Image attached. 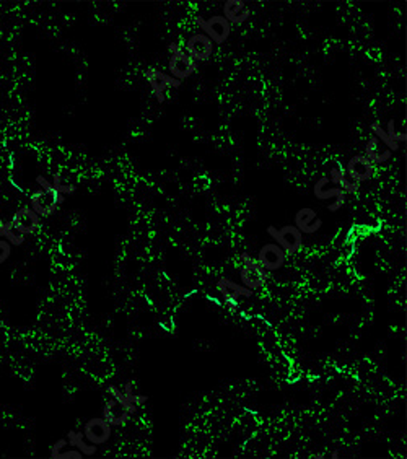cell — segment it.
Here are the masks:
<instances>
[{"label": "cell", "mask_w": 407, "mask_h": 459, "mask_svg": "<svg viewBox=\"0 0 407 459\" xmlns=\"http://www.w3.org/2000/svg\"><path fill=\"white\" fill-rule=\"evenodd\" d=\"M170 75L176 78V80L183 82L186 78H189L193 73L198 70V62L193 61L183 47H179L178 43H170Z\"/></svg>", "instance_id": "6da1fadb"}, {"label": "cell", "mask_w": 407, "mask_h": 459, "mask_svg": "<svg viewBox=\"0 0 407 459\" xmlns=\"http://www.w3.org/2000/svg\"><path fill=\"white\" fill-rule=\"evenodd\" d=\"M267 234L271 236L276 244H279L287 256H293L300 251L303 246V233L295 225H286L282 228H276L272 225L267 227Z\"/></svg>", "instance_id": "7a4b0ae2"}, {"label": "cell", "mask_w": 407, "mask_h": 459, "mask_svg": "<svg viewBox=\"0 0 407 459\" xmlns=\"http://www.w3.org/2000/svg\"><path fill=\"white\" fill-rule=\"evenodd\" d=\"M243 267L239 271V278H242V285H244L249 290H259L267 282L269 272L264 269L258 259L249 256L248 253L242 254Z\"/></svg>", "instance_id": "3957f363"}, {"label": "cell", "mask_w": 407, "mask_h": 459, "mask_svg": "<svg viewBox=\"0 0 407 459\" xmlns=\"http://www.w3.org/2000/svg\"><path fill=\"white\" fill-rule=\"evenodd\" d=\"M194 22L200 29H202L205 36H207L214 44H219V46L227 41L230 33H232V24L227 22V18H225L223 15H214V17H210L209 20H205L204 17L198 15Z\"/></svg>", "instance_id": "277c9868"}, {"label": "cell", "mask_w": 407, "mask_h": 459, "mask_svg": "<svg viewBox=\"0 0 407 459\" xmlns=\"http://www.w3.org/2000/svg\"><path fill=\"white\" fill-rule=\"evenodd\" d=\"M147 83H149L151 93H154V96L156 98V101L160 103H165V91L168 90V88H179L181 83L179 80H176L170 75V73H165L158 70L156 67H149L144 73Z\"/></svg>", "instance_id": "5b68a950"}, {"label": "cell", "mask_w": 407, "mask_h": 459, "mask_svg": "<svg viewBox=\"0 0 407 459\" xmlns=\"http://www.w3.org/2000/svg\"><path fill=\"white\" fill-rule=\"evenodd\" d=\"M217 290L220 295H222L225 305L228 308V313L232 316L237 315L238 310V298L239 296H253V290H249L244 285H239V283H235L233 280H230L227 277H220L217 282Z\"/></svg>", "instance_id": "8992f818"}, {"label": "cell", "mask_w": 407, "mask_h": 459, "mask_svg": "<svg viewBox=\"0 0 407 459\" xmlns=\"http://www.w3.org/2000/svg\"><path fill=\"white\" fill-rule=\"evenodd\" d=\"M214 49L215 44L204 33L191 34L188 41H186V54L195 62L209 61L214 54Z\"/></svg>", "instance_id": "52a82bcc"}, {"label": "cell", "mask_w": 407, "mask_h": 459, "mask_svg": "<svg viewBox=\"0 0 407 459\" xmlns=\"http://www.w3.org/2000/svg\"><path fill=\"white\" fill-rule=\"evenodd\" d=\"M10 222L13 223V228L17 230L20 234L28 236V234L36 233L39 227H41V217L34 212L31 207H20Z\"/></svg>", "instance_id": "ba28073f"}, {"label": "cell", "mask_w": 407, "mask_h": 459, "mask_svg": "<svg viewBox=\"0 0 407 459\" xmlns=\"http://www.w3.org/2000/svg\"><path fill=\"white\" fill-rule=\"evenodd\" d=\"M66 197H56V195L46 193V190L39 189L31 194L29 197V205L36 212L39 217H51L52 213L57 212L59 205L64 204Z\"/></svg>", "instance_id": "9c48e42d"}, {"label": "cell", "mask_w": 407, "mask_h": 459, "mask_svg": "<svg viewBox=\"0 0 407 459\" xmlns=\"http://www.w3.org/2000/svg\"><path fill=\"white\" fill-rule=\"evenodd\" d=\"M286 261H287L286 251H283V249L276 243H267L259 249L258 262L261 264L267 272H274L282 269Z\"/></svg>", "instance_id": "30bf717a"}, {"label": "cell", "mask_w": 407, "mask_h": 459, "mask_svg": "<svg viewBox=\"0 0 407 459\" xmlns=\"http://www.w3.org/2000/svg\"><path fill=\"white\" fill-rule=\"evenodd\" d=\"M375 173V165H371V161L367 158L365 155H355L347 161L346 166V174L350 181L355 183H365V181L371 179V176Z\"/></svg>", "instance_id": "8fae6325"}, {"label": "cell", "mask_w": 407, "mask_h": 459, "mask_svg": "<svg viewBox=\"0 0 407 459\" xmlns=\"http://www.w3.org/2000/svg\"><path fill=\"white\" fill-rule=\"evenodd\" d=\"M83 435H85V439L88 443L100 446V444L110 442L111 425L103 417L90 419L85 425H83Z\"/></svg>", "instance_id": "7c38bea8"}, {"label": "cell", "mask_w": 407, "mask_h": 459, "mask_svg": "<svg viewBox=\"0 0 407 459\" xmlns=\"http://www.w3.org/2000/svg\"><path fill=\"white\" fill-rule=\"evenodd\" d=\"M330 183V178H320L316 181L315 188H313V194H315L316 199L320 200H327L336 197V202L331 204L327 210L330 212H337V210L342 209L346 205V193L341 188H332V189H326V184Z\"/></svg>", "instance_id": "4fadbf2b"}, {"label": "cell", "mask_w": 407, "mask_h": 459, "mask_svg": "<svg viewBox=\"0 0 407 459\" xmlns=\"http://www.w3.org/2000/svg\"><path fill=\"white\" fill-rule=\"evenodd\" d=\"M103 419L106 420L111 427H126L131 420V414L112 398L105 404L103 409Z\"/></svg>", "instance_id": "5bb4252c"}, {"label": "cell", "mask_w": 407, "mask_h": 459, "mask_svg": "<svg viewBox=\"0 0 407 459\" xmlns=\"http://www.w3.org/2000/svg\"><path fill=\"white\" fill-rule=\"evenodd\" d=\"M295 227L300 230L303 234H313L323 227V220L318 218L316 210L310 207L300 209L295 213Z\"/></svg>", "instance_id": "9a60e30c"}, {"label": "cell", "mask_w": 407, "mask_h": 459, "mask_svg": "<svg viewBox=\"0 0 407 459\" xmlns=\"http://www.w3.org/2000/svg\"><path fill=\"white\" fill-rule=\"evenodd\" d=\"M223 17L230 24H243L251 17V10L243 0H227L223 3Z\"/></svg>", "instance_id": "2e32d148"}, {"label": "cell", "mask_w": 407, "mask_h": 459, "mask_svg": "<svg viewBox=\"0 0 407 459\" xmlns=\"http://www.w3.org/2000/svg\"><path fill=\"white\" fill-rule=\"evenodd\" d=\"M393 151L388 149H381L380 140L373 135L371 139L365 144V156L371 161V165H381L391 160Z\"/></svg>", "instance_id": "e0dca14e"}, {"label": "cell", "mask_w": 407, "mask_h": 459, "mask_svg": "<svg viewBox=\"0 0 407 459\" xmlns=\"http://www.w3.org/2000/svg\"><path fill=\"white\" fill-rule=\"evenodd\" d=\"M331 183H334L339 186V188L344 190V193H350V194H355L357 190H359L360 188V184L359 183H355V181H350L349 178H347V174H346V170L342 168V166H339V168H337V166H332L331 168Z\"/></svg>", "instance_id": "ac0fdd59"}, {"label": "cell", "mask_w": 407, "mask_h": 459, "mask_svg": "<svg viewBox=\"0 0 407 459\" xmlns=\"http://www.w3.org/2000/svg\"><path fill=\"white\" fill-rule=\"evenodd\" d=\"M67 443L71 444L72 448H77L78 451L83 454V456H93V454L98 451L96 444L85 442V435H83V432H75V430H71V432L67 433Z\"/></svg>", "instance_id": "d6986e66"}, {"label": "cell", "mask_w": 407, "mask_h": 459, "mask_svg": "<svg viewBox=\"0 0 407 459\" xmlns=\"http://www.w3.org/2000/svg\"><path fill=\"white\" fill-rule=\"evenodd\" d=\"M0 238L7 239L13 246H22L24 239H27V236L20 234L17 230L13 228L12 222H5V220H0Z\"/></svg>", "instance_id": "ffe728a7"}, {"label": "cell", "mask_w": 407, "mask_h": 459, "mask_svg": "<svg viewBox=\"0 0 407 459\" xmlns=\"http://www.w3.org/2000/svg\"><path fill=\"white\" fill-rule=\"evenodd\" d=\"M108 393H110L111 398H114L117 400V402H119L122 405V407H124L131 415L132 414H137V405L132 404L131 400L126 398L124 393H122V391L119 388H117V386H114V384L108 386Z\"/></svg>", "instance_id": "44dd1931"}, {"label": "cell", "mask_w": 407, "mask_h": 459, "mask_svg": "<svg viewBox=\"0 0 407 459\" xmlns=\"http://www.w3.org/2000/svg\"><path fill=\"white\" fill-rule=\"evenodd\" d=\"M370 129H371V132H373V135L376 137V139H378L380 142H383V144L386 145V149L391 150V151H398L399 150V144H396V142H393L388 135H386L385 129L378 124V122H373V124L370 126Z\"/></svg>", "instance_id": "7402d4cb"}, {"label": "cell", "mask_w": 407, "mask_h": 459, "mask_svg": "<svg viewBox=\"0 0 407 459\" xmlns=\"http://www.w3.org/2000/svg\"><path fill=\"white\" fill-rule=\"evenodd\" d=\"M124 396L134 405H142V404H145L147 400H149V396H142V394H135L134 393V383H132V381H127V383H126Z\"/></svg>", "instance_id": "603a6c76"}, {"label": "cell", "mask_w": 407, "mask_h": 459, "mask_svg": "<svg viewBox=\"0 0 407 459\" xmlns=\"http://www.w3.org/2000/svg\"><path fill=\"white\" fill-rule=\"evenodd\" d=\"M51 183H52L54 188H56L59 190V193L64 194V195H66V194H73L77 190V188L73 184H64L62 183L61 173H54Z\"/></svg>", "instance_id": "cb8c5ba5"}, {"label": "cell", "mask_w": 407, "mask_h": 459, "mask_svg": "<svg viewBox=\"0 0 407 459\" xmlns=\"http://www.w3.org/2000/svg\"><path fill=\"white\" fill-rule=\"evenodd\" d=\"M386 135L390 137L391 140L396 142V144H399V142H406L407 140V134L406 132H396V122L394 119H390L388 124H386Z\"/></svg>", "instance_id": "d4e9b609"}, {"label": "cell", "mask_w": 407, "mask_h": 459, "mask_svg": "<svg viewBox=\"0 0 407 459\" xmlns=\"http://www.w3.org/2000/svg\"><path fill=\"white\" fill-rule=\"evenodd\" d=\"M10 253H12V244H10L7 239L0 238V264L7 262Z\"/></svg>", "instance_id": "484cf974"}, {"label": "cell", "mask_w": 407, "mask_h": 459, "mask_svg": "<svg viewBox=\"0 0 407 459\" xmlns=\"http://www.w3.org/2000/svg\"><path fill=\"white\" fill-rule=\"evenodd\" d=\"M82 458H83V454L80 451H77V448H75V449H68V451H64L62 449V451L57 453L52 459H82Z\"/></svg>", "instance_id": "4316f807"}, {"label": "cell", "mask_w": 407, "mask_h": 459, "mask_svg": "<svg viewBox=\"0 0 407 459\" xmlns=\"http://www.w3.org/2000/svg\"><path fill=\"white\" fill-rule=\"evenodd\" d=\"M66 444H68L66 438H61V439H57V442L54 443L52 446H51V458L56 456L57 453H61L62 449H66Z\"/></svg>", "instance_id": "83f0119b"}, {"label": "cell", "mask_w": 407, "mask_h": 459, "mask_svg": "<svg viewBox=\"0 0 407 459\" xmlns=\"http://www.w3.org/2000/svg\"><path fill=\"white\" fill-rule=\"evenodd\" d=\"M331 458H332V459H337V458H339V451H332Z\"/></svg>", "instance_id": "f1b7e54d"}, {"label": "cell", "mask_w": 407, "mask_h": 459, "mask_svg": "<svg viewBox=\"0 0 407 459\" xmlns=\"http://www.w3.org/2000/svg\"><path fill=\"white\" fill-rule=\"evenodd\" d=\"M313 458H315V459H323V458H325V454H321V453H316L315 456H313Z\"/></svg>", "instance_id": "f546056e"}]
</instances>
